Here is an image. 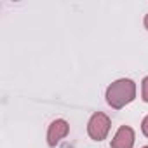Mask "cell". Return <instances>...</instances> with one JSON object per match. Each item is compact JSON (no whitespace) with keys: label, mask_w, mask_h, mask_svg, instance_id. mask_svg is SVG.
<instances>
[{"label":"cell","mask_w":148,"mask_h":148,"mask_svg":"<svg viewBox=\"0 0 148 148\" xmlns=\"http://www.w3.org/2000/svg\"><path fill=\"white\" fill-rule=\"evenodd\" d=\"M106 103L113 110H122L136 98V82L131 79H119L106 87Z\"/></svg>","instance_id":"cell-1"},{"label":"cell","mask_w":148,"mask_h":148,"mask_svg":"<svg viewBox=\"0 0 148 148\" xmlns=\"http://www.w3.org/2000/svg\"><path fill=\"white\" fill-rule=\"evenodd\" d=\"M134 129L129 125H120L112 139V148H132L134 146Z\"/></svg>","instance_id":"cell-4"},{"label":"cell","mask_w":148,"mask_h":148,"mask_svg":"<svg viewBox=\"0 0 148 148\" xmlns=\"http://www.w3.org/2000/svg\"><path fill=\"white\" fill-rule=\"evenodd\" d=\"M141 132L148 138V115L143 119V122H141Z\"/></svg>","instance_id":"cell-6"},{"label":"cell","mask_w":148,"mask_h":148,"mask_svg":"<svg viewBox=\"0 0 148 148\" xmlns=\"http://www.w3.org/2000/svg\"><path fill=\"white\" fill-rule=\"evenodd\" d=\"M141 99L148 103V77H145L141 82Z\"/></svg>","instance_id":"cell-5"},{"label":"cell","mask_w":148,"mask_h":148,"mask_svg":"<svg viewBox=\"0 0 148 148\" xmlns=\"http://www.w3.org/2000/svg\"><path fill=\"white\" fill-rule=\"evenodd\" d=\"M70 132V124L64 119H56L49 124L47 129V145L51 148H54L56 145H59L61 139H64Z\"/></svg>","instance_id":"cell-3"},{"label":"cell","mask_w":148,"mask_h":148,"mask_svg":"<svg viewBox=\"0 0 148 148\" xmlns=\"http://www.w3.org/2000/svg\"><path fill=\"white\" fill-rule=\"evenodd\" d=\"M110 129H112V120L106 113L96 112V113L91 115V119L87 122V134H89L91 139H94V141L106 139Z\"/></svg>","instance_id":"cell-2"},{"label":"cell","mask_w":148,"mask_h":148,"mask_svg":"<svg viewBox=\"0 0 148 148\" xmlns=\"http://www.w3.org/2000/svg\"><path fill=\"white\" fill-rule=\"evenodd\" d=\"M143 25H145V28H146V30H148V14H146V16H145V19H143Z\"/></svg>","instance_id":"cell-7"},{"label":"cell","mask_w":148,"mask_h":148,"mask_svg":"<svg viewBox=\"0 0 148 148\" xmlns=\"http://www.w3.org/2000/svg\"><path fill=\"white\" fill-rule=\"evenodd\" d=\"M141 148H148V146H141Z\"/></svg>","instance_id":"cell-8"}]
</instances>
